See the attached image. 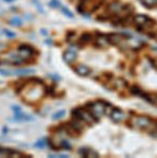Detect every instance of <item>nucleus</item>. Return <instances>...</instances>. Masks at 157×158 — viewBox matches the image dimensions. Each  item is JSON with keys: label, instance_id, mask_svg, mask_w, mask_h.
<instances>
[{"label": "nucleus", "instance_id": "nucleus-1", "mask_svg": "<svg viewBox=\"0 0 157 158\" xmlns=\"http://www.w3.org/2000/svg\"><path fill=\"white\" fill-rule=\"evenodd\" d=\"M44 92H45L44 87L39 81L38 83L32 85L27 90H23L21 92V95H22V97L24 98V100L27 102L33 103L40 100L41 98H42V96L44 95Z\"/></svg>", "mask_w": 157, "mask_h": 158}, {"label": "nucleus", "instance_id": "nucleus-2", "mask_svg": "<svg viewBox=\"0 0 157 158\" xmlns=\"http://www.w3.org/2000/svg\"><path fill=\"white\" fill-rule=\"evenodd\" d=\"M107 108L108 107H106V103L103 101H96V102L91 103L90 107H89V111L94 116L95 119H99L106 114Z\"/></svg>", "mask_w": 157, "mask_h": 158}, {"label": "nucleus", "instance_id": "nucleus-3", "mask_svg": "<svg viewBox=\"0 0 157 158\" xmlns=\"http://www.w3.org/2000/svg\"><path fill=\"white\" fill-rule=\"evenodd\" d=\"M73 115L75 116V118H78L85 123H93L96 120L94 116L91 114V112L85 111L84 109H75L73 111Z\"/></svg>", "mask_w": 157, "mask_h": 158}, {"label": "nucleus", "instance_id": "nucleus-4", "mask_svg": "<svg viewBox=\"0 0 157 158\" xmlns=\"http://www.w3.org/2000/svg\"><path fill=\"white\" fill-rule=\"evenodd\" d=\"M134 22L137 24V27L138 29H150L154 22L151 20L150 18L147 17L146 15H137L136 17L134 18Z\"/></svg>", "mask_w": 157, "mask_h": 158}, {"label": "nucleus", "instance_id": "nucleus-5", "mask_svg": "<svg viewBox=\"0 0 157 158\" xmlns=\"http://www.w3.org/2000/svg\"><path fill=\"white\" fill-rule=\"evenodd\" d=\"M134 123L138 129H147L151 125L152 121L150 118L146 116H138V117H135Z\"/></svg>", "mask_w": 157, "mask_h": 158}, {"label": "nucleus", "instance_id": "nucleus-6", "mask_svg": "<svg viewBox=\"0 0 157 158\" xmlns=\"http://www.w3.org/2000/svg\"><path fill=\"white\" fill-rule=\"evenodd\" d=\"M18 53L23 59H27V58H29L30 56L34 55L35 50H34L32 47H30V45H21V47H19V49H18Z\"/></svg>", "mask_w": 157, "mask_h": 158}, {"label": "nucleus", "instance_id": "nucleus-7", "mask_svg": "<svg viewBox=\"0 0 157 158\" xmlns=\"http://www.w3.org/2000/svg\"><path fill=\"white\" fill-rule=\"evenodd\" d=\"M124 112L119 109H114L111 112V119H112L114 122H120L124 119Z\"/></svg>", "mask_w": 157, "mask_h": 158}, {"label": "nucleus", "instance_id": "nucleus-8", "mask_svg": "<svg viewBox=\"0 0 157 158\" xmlns=\"http://www.w3.org/2000/svg\"><path fill=\"white\" fill-rule=\"evenodd\" d=\"M76 58H77L76 53L74 51H72V50H69V51H67L63 54V60L67 63H69V65H72L76 60Z\"/></svg>", "mask_w": 157, "mask_h": 158}, {"label": "nucleus", "instance_id": "nucleus-9", "mask_svg": "<svg viewBox=\"0 0 157 158\" xmlns=\"http://www.w3.org/2000/svg\"><path fill=\"white\" fill-rule=\"evenodd\" d=\"M122 39H124V37L120 35V34H111V35L108 36V40H109V43H111V45H119V43L122 41Z\"/></svg>", "mask_w": 157, "mask_h": 158}, {"label": "nucleus", "instance_id": "nucleus-10", "mask_svg": "<svg viewBox=\"0 0 157 158\" xmlns=\"http://www.w3.org/2000/svg\"><path fill=\"white\" fill-rule=\"evenodd\" d=\"M15 119L18 121H32L34 120V118L32 116L27 115V114H24L22 112H15Z\"/></svg>", "mask_w": 157, "mask_h": 158}, {"label": "nucleus", "instance_id": "nucleus-11", "mask_svg": "<svg viewBox=\"0 0 157 158\" xmlns=\"http://www.w3.org/2000/svg\"><path fill=\"white\" fill-rule=\"evenodd\" d=\"M76 72H77V74L78 75H80V76H88L89 74H90V69H89L87 65H77L76 67Z\"/></svg>", "mask_w": 157, "mask_h": 158}, {"label": "nucleus", "instance_id": "nucleus-12", "mask_svg": "<svg viewBox=\"0 0 157 158\" xmlns=\"http://www.w3.org/2000/svg\"><path fill=\"white\" fill-rule=\"evenodd\" d=\"M109 43L108 40V36H103V35H99L98 38L96 39V45L100 47H107V45Z\"/></svg>", "mask_w": 157, "mask_h": 158}, {"label": "nucleus", "instance_id": "nucleus-13", "mask_svg": "<svg viewBox=\"0 0 157 158\" xmlns=\"http://www.w3.org/2000/svg\"><path fill=\"white\" fill-rule=\"evenodd\" d=\"M0 155L1 156H20L21 154L14 152L10 149H5V148H0Z\"/></svg>", "mask_w": 157, "mask_h": 158}, {"label": "nucleus", "instance_id": "nucleus-14", "mask_svg": "<svg viewBox=\"0 0 157 158\" xmlns=\"http://www.w3.org/2000/svg\"><path fill=\"white\" fill-rule=\"evenodd\" d=\"M34 70H27V69H20V70H17V71L14 72V74L16 75H27V74H31L34 73Z\"/></svg>", "mask_w": 157, "mask_h": 158}, {"label": "nucleus", "instance_id": "nucleus-15", "mask_svg": "<svg viewBox=\"0 0 157 158\" xmlns=\"http://www.w3.org/2000/svg\"><path fill=\"white\" fill-rule=\"evenodd\" d=\"M121 7H121V4L119 2H114L110 5V11L113 12V13H117V12L120 11Z\"/></svg>", "mask_w": 157, "mask_h": 158}, {"label": "nucleus", "instance_id": "nucleus-16", "mask_svg": "<svg viewBox=\"0 0 157 158\" xmlns=\"http://www.w3.org/2000/svg\"><path fill=\"white\" fill-rule=\"evenodd\" d=\"M129 45L132 47H139L140 45H141V42H140V40L136 39V38H132V39H129Z\"/></svg>", "mask_w": 157, "mask_h": 158}, {"label": "nucleus", "instance_id": "nucleus-17", "mask_svg": "<svg viewBox=\"0 0 157 158\" xmlns=\"http://www.w3.org/2000/svg\"><path fill=\"white\" fill-rule=\"evenodd\" d=\"M64 114H65V111H64V110H61V111L56 112V113H55L54 115L52 116V118H53L54 120H58V119H60V118H62L63 116H64Z\"/></svg>", "mask_w": 157, "mask_h": 158}, {"label": "nucleus", "instance_id": "nucleus-18", "mask_svg": "<svg viewBox=\"0 0 157 158\" xmlns=\"http://www.w3.org/2000/svg\"><path fill=\"white\" fill-rule=\"evenodd\" d=\"M142 3H144L146 7H154V5L157 4V0H140Z\"/></svg>", "mask_w": 157, "mask_h": 158}, {"label": "nucleus", "instance_id": "nucleus-19", "mask_svg": "<svg viewBox=\"0 0 157 158\" xmlns=\"http://www.w3.org/2000/svg\"><path fill=\"white\" fill-rule=\"evenodd\" d=\"M11 24L14 27H19V25L22 24V22H21V19L19 17H14L11 19Z\"/></svg>", "mask_w": 157, "mask_h": 158}, {"label": "nucleus", "instance_id": "nucleus-20", "mask_svg": "<svg viewBox=\"0 0 157 158\" xmlns=\"http://www.w3.org/2000/svg\"><path fill=\"white\" fill-rule=\"evenodd\" d=\"M61 12H62L63 14H64L67 17H70V18H73L74 17V15H73V13L71 11H70L67 7H61Z\"/></svg>", "mask_w": 157, "mask_h": 158}, {"label": "nucleus", "instance_id": "nucleus-21", "mask_svg": "<svg viewBox=\"0 0 157 158\" xmlns=\"http://www.w3.org/2000/svg\"><path fill=\"white\" fill-rule=\"evenodd\" d=\"M45 145H47V139H40V140H38L35 143V147H37V148H43V147H45Z\"/></svg>", "mask_w": 157, "mask_h": 158}, {"label": "nucleus", "instance_id": "nucleus-22", "mask_svg": "<svg viewBox=\"0 0 157 158\" xmlns=\"http://www.w3.org/2000/svg\"><path fill=\"white\" fill-rule=\"evenodd\" d=\"M61 147H62V149H64V150H71L72 149V145H71V143H70L67 140L61 141Z\"/></svg>", "mask_w": 157, "mask_h": 158}, {"label": "nucleus", "instance_id": "nucleus-23", "mask_svg": "<svg viewBox=\"0 0 157 158\" xmlns=\"http://www.w3.org/2000/svg\"><path fill=\"white\" fill-rule=\"evenodd\" d=\"M50 5H51L52 7H55V9H57V7H59L60 3H59L58 0H51V1H50Z\"/></svg>", "mask_w": 157, "mask_h": 158}, {"label": "nucleus", "instance_id": "nucleus-24", "mask_svg": "<svg viewBox=\"0 0 157 158\" xmlns=\"http://www.w3.org/2000/svg\"><path fill=\"white\" fill-rule=\"evenodd\" d=\"M4 34L7 36L9 38H14V37H16V34L14 33V32H12V31H9V30H4Z\"/></svg>", "mask_w": 157, "mask_h": 158}, {"label": "nucleus", "instance_id": "nucleus-25", "mask_svg": "<svg viewBox=\"0 0 157 158\" xmlns=\"http://www.w3.org/2000/svg\"><path fill=\"white\" fill-rule=\"evenodd\" d=\"M90 38H91V36L89 35V34H84V35L81 36V40L84 41V42H88V41H90Z\"/></svg>", "mask_w": 157, "mask_h": 158}, {"label": "nucleus", "instance_id": "nucleus-26", "mask_svg": "<svg viewBox=\"0 0 157 158\" xmlns=\"http://www.w3.org/2000/svg\"><path fill=\"white\" fill-rule=\"evenodd\" d=\"M34 2L36 3V7H38V10L41 12V13H43V10H42V7H41V5H40V3L38 2V1H36V0H34Z\"/></svg>", "mask_w": 157, "mask_h": 158}, {"label": "nucleus", "instance_id": "nucleus-27", "mask_svg": "<svg viewBox=\"0 0 157 158\" xmlns=\"http://www.w3.org/2000/svg\"><path fill=\"white\" fill-rule=\"evenodd\" d=\"M12 109H13L14 112H20L21 111L20 107H18V105H13V107H12Z\"/></svg>", "mask_w": 157, "mask_h": 158}, {"label": "nucleus", "instance_id": "nucleus-28", "mask_svg": "<svg viewBox=\"0 0 157 158\" xmlns=\"http://www.w3.org/2000/svg\"><path fill=\"white\" fill-rule=\"evenodd\" d=\"M0 74H1V75L7 76V75H10V72L5 71V70H0Z\"/></svg>", "mask_w": 157, "mask_h": 158}, {"label": "nucleus", "instance_id": "nucleus-29", "mask_svg": "<svg viewBox=\"0 0 157 158\" xmlns=\"http://www.w3.org/2000/svg\"><path fill=\"white\" fill-rule=\"evenodd\" d=\"M41 34H42V35H47V30H41Z\"/></svg>", "mask_w": 157, "mask_h": 158}, {"label": "nucleus", "instance_id": "nucleus-30", "mask_svg": "<svg viewBox=\"0 0 157 158\" xmlns=\"http://www.w3.org/2000/svg\"><path fill=\"white\" fill-rule=\"evenodd\" d=\"M4 47H5V45H3V43H0V51H2V50L4 49Z\"/></svg>", "mask_w": 157, "mask_h": 158}, {"label": "nucleus", "instance_id": "nucleus-31", "mask_svg": "<svg viewBox=\"0 0 157 158\" xmlns=\"http://www.w3.org/2000/svg\"><path fill=\"white\" fill-rule=\"evenodd\" d=\"M5 1H12V0H5Z\"/></svg>", "mask_w": 157, "mask_h": 158}]
</instances>
